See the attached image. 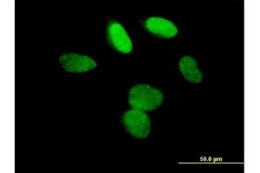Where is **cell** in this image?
I'll return each instance as SVG.
<instances>
[{"label": "cell", "instance_id": "6da1fadb", "mask_svg": "<svg viewBox=\"0 0 260 173\" xmlns=\"http://www.w3.org/2000/svg\"><path fill=\"white\" fill-rule=\"evenodd\" d=\"M163 98L162 93L157 88L148 84H140L130 89L128 103L134 109L152 111L162 104Z\"/></svg>", "mask_w": 260, "mask_h": 173}, {"label": "cell", "instance_id": "7a4b0ae2", "mask_svg": "<svg viewBox=\"0 0 260 173\" xmlns=\"http://www.w3.org/2000/svg\"><path fill=\"white\" fill-rule=\"evenodd\" d=\"M122 123L130 134L136 139H145L151 132V121L145 112L131 109L125 113Z\"/></svg>", "mask_w": 260, "mask_h": 173}, {"label": "cell", "instance_id": "3957f363", "mask_svg": "<svg viewBox=\"0 0 260 173\" xmlns=\"http://www.w3.org/2000/svg\"><path fill=\"white\" fill-rule=\"evenodd\" d=\"M59 62L65 71L70 73H85L98 66L91 57L75 53L62 55L60 56Z\"/></svg>", "mask_w": 260, "mask_h": 173}, {"label": "cell", "instance_id": "277c9868", "mask_svg": "<svg viewBox=\"0 0 260 173\" xmlns=\"http://www.w3.org/2000/svg\"><path fill=\"white\" fill-rule=\"evenodd\" d=\"M108 38L115 50L128 54L133 50V44L126 29L117 22H111L108 26Z\"/></svg>", "mask_w": 260, "mask_h": 173}, {"label": "cell", "instance_id": "5b68a950", "mask_svg": "<svg viewBox=\"0 0 260 173\" xmlns=\"http://www.w3.org/2000/svg\"><path fill=\"white\" fill-rule=\"evenodd\" d=\"M145 27L149 32L162 39H172L178 34V28L173 22L159 17L148 18Z\"/></svg>", "mask_w": 260, "mask_h": 173}, {"label": "cell", "instance_id": "8992f818", "mask_svg": "<svg viewBox=\"0 0 260 173\" xmlns=\"http://www.w3.org/2000/svg\"><path fill=\"white\" fill-rule=\"evenodd\" d=\"M180 71L187 81L192 83H200L203 79V74L199 70L198 64L194 58L186 56L180 59Z\"/></svg>", "mask_w": 260, "mask_h": 173}]
</instances>
